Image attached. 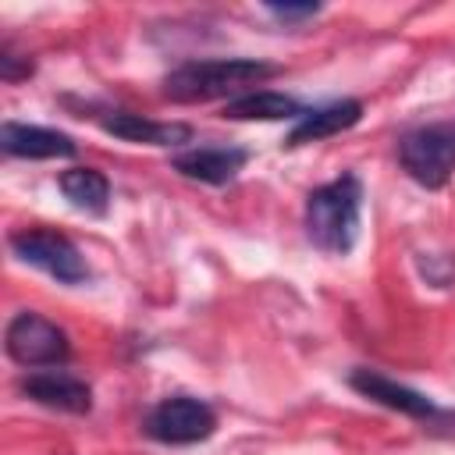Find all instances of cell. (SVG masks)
Returning a JSON list of instances; mask_svg holds the SVG:
<instances>
[{
  "instance_id": "6da1fadb",
  "label": "cell",
  "mask_w": 455,
  "mask_h": 455,
  "mask_svg": "<svg viewBox=\"0 0 455 455\" xmlns=\"http://www.w3.org/2000/svg\"><path fill=\"white\" fill-rule=\"evenodd\" d=\"M281 64L256 60V57H210V60H185L164 78V96L174 103H206V100H235L277 78Z\"/></svg>"
},
{
  "instance_id": "7a4b0ae2",
  "label": "cell",
  "mask_w": 455,
  "mask_h": 455,
  "mask_svg": "<svg viewBox=\"0 0 455 455\" xmlns=\"http://www.w3.org/2000/svg\"><path fill=\"white\" fill-rule=\"evenodd\" d=\"M363 217V181L355 174H338L334 181L306 196V235L316 249L331 256L352 252Z\"/></svg>"
},
{
  "instance_id": "3957f363",
  "label": "cell",
  "mask_w": 455,
  "mask_h": 455,
  "mask_svg": "<svg viewBox=\"0 0 455 455\" xmlns=\"http://www.w3.org/2000/svg\"><path fill=\"white\" fill-rule=\"evenodd\" d=\"M398 164L423 188L448 185L455 174V121H434L405 132L398 139Z\"/></svg>"
},
{
  "instance_id": "277c9868",
  "label": "cell",
  "mask_w": 455,
  "mask_h": 455,
  "mask_svg": "<svg viewBox=\"0 0 455 455\" xmlns=\"http://www.w3.org/2000/svg\"><path fill=\"white\" fill-rule=\"evenodd\" d=\"M7 242L21 263L50 274L60 284H85L89 281L85 256L78 252V245L68 235L53 231V228H18Z\"/></svg>"
},
{
  "instance_id": "5b68a950",
  "label": "cell",
  "mask_w": 455,
  "mask_h": 455,
  "mask_svg": "<svg viewBox=\"0 0 455 455\" xmlns=\"http://www.w3.org/2000/svg\"><path fill=\"white\" fill-rule=\"evenodd\" d=\"M4 345H7V355L25 370H50V366L68 363L71 355V341L64 327H57L53 320L32 309H21L7 320Z\"/></svg>"
},
{
  "instance_id": "8992f818",
  "label": "cell",
  "mask_w": 455,
  "mask_h": 455,
  "mask_svg": "<svg viewBox=\"0 0 455 455\" xmlns=\"http://www.w3.org/2000/svg\"><path fill=\"white\" fill-rule=\"evenodd\" d=\"M217 430V412L188 395L160 398L146 412V434L160 444H199Z\"/></svg>"
},
{
  "instance_id": "52a82bcc",
  "label": "cell",
  "mask_w": 455,
  "mask_h": 455,
  "mask_svg": "<svg viewBox=\"0 0 455 455\" xmlns=\"http://www.w3.org/2000/svg\"><path fill=\"white\" fill-rule=\"evenodd\" d=\"M21 395L32 398L36 405H46V409H57V412H71V416H85L92 409V387L68 373V370H32L21 377Z\"/></svg>"
},
{
  "instance_id": "ba28073f",
  "label": "cell",
  "mask_w": 455,
  "mask_h": 455,
  "mask_svg": "<svg viewBox=\"0 0 455 455\" xmlns=\"http://www.w3.org/2000/svg\"><path fill=\"white\" fill-rule=\"evenodd\" d=\"M348 384H352V391H359L363 398H370V402H377L391 412H402V416H412V419H437L441 416L434 398H427L423 391H416L409 384H398L395 377H387L380 370L359 366V370H352Z\"/></svg>"
},
{
  "instance_id": "9c48e42d",
  "label": "cell",
  "mask_w": 455,
  "mask_h": 455,
  "mask_svg": "<svg viewBox=\"0 0 455 455\" xmlns=\"http://www.w3.org/2000/svg\"><path fill=\"white\" fill-rule=\"evenodd\" d=\"M0 149L18 160H57V156H75V139L43 128V124H21V121H4L0 124Z\"/></svg>"
},
{
  "instance_id": "30bf717a",
  "label": "cell",
  "mask_w": 455,
  "mask_h": 455,
  "mask_svg": "<svg viewBox=\"0 0 455 455\" xmlns=\"http://www.w3.org/2000/svg\"><path fill=\"white\" fill-rule=\"evenodd\" d=\"M245 164H249V153L238 146H196L171 160V167L181 178H192L203 185H228Z\"/></svg>"
},
{
  "instance_id": "8fae6325",
  "label": "cell",
  "mask_w": 455,
  "mask_h": 455,
  "mask_svg": "<svg viewBox=\"0 0 455 455\" xmlns=\"http://www.w3.org/2000/svg\"><path fill=\"white\" fill-rule=\"evenodd\" d=\"M359 117H363V103L359 100H334V103L313 107L295 121V128L288 132L284 146H306V142H320V139L341 135L352 124H359Z\"/></svg>"
},
{
  "instance_id": "7c38bea8",
  "label": "cell",
  "mask_w": 455,
  "mask_h": 455,
  "mask_svg": "<svg viewBox=\"0 0 455 455\" xmlns=\"http://www.w3.org/2000/svg\"><path fill=\"white\" fill-rule=\"evenodd\" d=\"M103 132L124 139V142H139V146H181L192 142V128L181 121H149L142 114H128V110H114L110 117H103Z\"/></svg>"
},
{
  "instance_id": "4fadbf2b",
  "label": "cell",
  "mask_w": 455,
  "mask_h": 455,
  "mask_svg": "<svg viewBox=\"0 0 455 455\" xmlns=\"http://www.w3.org/2000/svg\"><path fill=\"white\" fill-rule=\"evenodd\" d=\"M224 117L231 121H284V117H302L306 107L288 96V92H277V89H252L245 96H235L224 103L220 110Z\"/></svg>"
},
{
  "instance_id": "5bb4252c",
  "label": "cell",
  "mask_w": 455,
  "mask_h": 455,
  "mask_svg": "<svg viewBox=\"0 0 455 455\" xmlns=\"http://www.w3.org/2000/svg\"><path fill=\"white\" fill-rule=\"evenodd\" d=\"M64 199L75 206V210H85L92 217H103L107 206H110V181L103 171L96 167H68L60 178H57Z\"/></svg>"
},
{
  "instance_id": "9a60e30c",
  "label": "cell",
  "mask_w": 455,
  "mask_h": 455,
  "mask_svg": "<svg viewBox=\"0 0 455 455\" xmlns=\"http://www.w3.org/2000/svg\"><path fill=\"white\" fill-rule=\"evenodd\" d=\"M32 75V60L25 57V53H18L7 39L0 43V78L4 82H21V78H28Z\"/></svg>"
},
{
  "instance_id": "2e32d148",
  "label": "cell",
  "mask_w": 455,
  "mask_h": 455,
  "mask_svg": "<svg viewBox=\"0 0 455 455\" xmlns=\"http://www.w3.org/2000/svg\"><path fill=\"white\" fill-rule=\"evenodd\" d=\"M267 11H270L274 18H281V21H295V18H313V14H320L316 4H302V7H299V4H284V7H281V4H270Z\"/></svg>"
}]
</instances>
